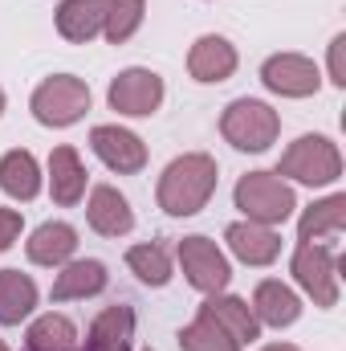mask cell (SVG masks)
Returning a JSON list of instances; mask_svg holds the SVG:
<instances>
[{"instance_id":"obj_1","label":"cell","mask_w":346,"mask_h":351,"mask_svg":"<svg viewBox=\"0 0 346 351\" xmlns=\"http://www.w3.org/2000/svg\"><path fill=\"white\" fill-rule=\"evenodd\" d=\"M216 180H220V168H216V160H212L208 152H187V156H179V160H172V164L163 168V176H159V188H155L159 208H163L168 217H196V213L212 200Z\"/></svg>"},{"instance_id":"obj_2","label":"cell","mask_w":346,"mask_h":351,"mask_svg":"<svg viewBox=\"0 0 346 351\" xmlns=\"http://www.w3.org/2000/svg\"><path fill=\"white\" fill-rule=\"evenodd\" d=\"M232 200H237V208L245 213V221H257V225H269V229L285 225V221L293 217V208H297L293 184L281 180L277 172L241 176L237 188H232Z\"/></svg>"},{"instance_id":"obj_3","label":"cell","mask_w":346,"mask_h":351,"mask_svg":"<svg viewBox=\"0 0 346 351\" xmlns=\"http://www.w3.org/2000/svg\"><path fill=\"white\" fill-rule=\"evenodd\" d=\"M277 176L281 180H297V184H310V188H326L343 176V152L334 139L326 135H302L293 139L281 160H277Z\"/></svg>"},{"instance_id":"obj_4","label":"cell","mask_w":346,"mask_h":351,"mask_svg":"<svg viewBox=\"0 0 346 351\" xmlns=\"http://www.w3.org/2000/svg\"><path fill=\"white\" fill-rule=\"evenodd\" d=\"M220 135H224V143H232L237 152H269L273 143H277V135H281V114L269 106V102H261V98H237V102H228L224 106V114H220Z\"/></svg>"},{"instance_id":"obj_5","label":"cell","mask_w":346,"mask_h":351,"mask_svg":"<svg viewBox=\"0 0 346 351\" xmlns=\"http://www.w3.org/2000/svg\"><path fill=\"white\" fill-rule=\"evenodd\" d=\"M289 274L314 298V306H322V311L338 306V274H343V262H338V254L330 245H322V241H297V250L289 258Z\"/></svg>"},{"instance_id":"obj_6","label":"cell","mask_w":346,"mask_h":351,"mask_svg":"<svg viewBox=\"0 0 346 351\" xmlns=\"http://www.w3.org/2000/svg\"><path fill=\"white\" fill-rule=\"evenodd\" d=\"M29 110H33V119L41 127H53V131L74 127L90 110V86L82 78H74V74H53V78H45L33 90Z\"/></svg>"},{"instance_id":"obj_7","label":"cell","mask_w":346,"mask_h":351,"mask_svg":"<svg viewBox=\"0 0 346 351\" xmlns=\"http://www.w3.org/2000/svg\"><path fill=\"white\" fill-rule=\"evenodd\" d=\"M175 258H179V265H183L187 286H196L200 294H224V290H228L232 265H228L224 250H220L212 237H200V233L183 237V241L175 245Z\"/></svg>"},{"instance_id":"obj_8","label":"cell","mask_w":346,"mask_h":351,"mask_svg":"<svg viewBox=\"0 0 346 351\" xmlns=\"http://www.w3.org/2000/svg\"><path fill=\"white\" fill-rule=\"evenodd\" d=\"M106 102H110V110H118L127 119H147V114H155L163 106V78L155 70L131 66V70L110 78Z\"/></svg>"},{"instance_id":"obj_9","label":"cell","mask_w":346,"mask_h":351,"mask_svg":"<svg viewBox=\"0 0 346 351\" xmlns=\"http://www.w3.org/2000/svg\"><path fill=\"white\" fill-rule=\"evenodd\" d=\"M261 82H265V90H273L281 98H314L322 90V74L302 53H273L261 66Z\"/></svg>"},{"instance_id":"obj_10","label":"cell","mask_w":346,"mask_h":351,"mask_svg":"<svg viewBox=\"0 0 346 351\" xmlns=\"http://www.w3.org/2000/svg\"><path fill=\"white\" fill-rule=\"evenodd\" d=\"M90 147H94V156H98L110 172H118V176H135V172L147 168V143H143L135 131L118 127V123L94 127V131H90Z\"/></svg>"},{"instance_id":"obj_11","label":"cell","mask_w":346,"mask_h":351,"mask_svg":"<svg viewBox=\"0 0 346 351\" xmlns=\"http://www.w3.org/2000/svg\"><path fill=\"white\" fill-rule=\"evenodd\" d=\"M237 45L228 41V37H220V33H204V37H196V45L187 49V74L196 78V82H204V86H220V82H228L232 74H237Z\"/></svg>"},{"instance_id":"obj_12","label":"cell","mask_w":346,"mask_h":351,"mask_svg":"<svg viewBox=\"0 0 346 351\" xmlns=\"http://www.w3.org/2000/svg\"><path fill=\"white\" fill-rule=\"evenodd\" d=\"M224 241L232 250V258L245 265H273L281 258V233L257 225V221H232L224 229Z\"/></svg>"},{"instance_id":"obj_13","label":"cell","mask_w":346,"mask_h":351,"mask_svg":"<svg viewBox=\"0 0 346 351\" xmlns=\"http://www.w3.org/2000/svg\"><path fill=\"white\" fill-rule=\"evenodd\" d=\"M86 221L94 233L102 237H127L135 229V213H131V200L114 188V184H98L90 192V204H86Z\"/></svg>"},{"instance_id":"obj_14","label":"cell","mask_w":346,"mask_h":351,"mask_svg":"<svg viewBox=\"0 0 346 351\" xmlns=\"http://www.w3.org/2000/svg\"><path fill=\"white\" fill-rule=\"evenodd\" d=\"M25 254H29L33 265H49V269L74 262V254H78V229L66 225V221H45V225H37L29 233Z\"/></svg>"},{"instance_id":"obj_15","label":"cell","mask_w":346,"mask_h":351,"mask_svg":"<svg viewBox=\"0 0 346 351\" xmlns=\"http://www.w3.org/2000/svg\"><path fill=\"white\" fill-rule=\"evenodd\" d=\"M253 315H257L261 327H293L297 319H302V298L285 286V282H277V278H265L257 290H253Z\"/></svg>"},{"instance_id":"obj_16","label":"cell","mask_w":346,"mask_h":351,"mask_svg":"<svg viewBox=\"0 0 346 351\" xmlns=\"http://www.w3.org/2000/svg\"><path fill=\"white\" fill-rule=\"evenodd\" d=\"M135 348V311L131 306H106L86 331L82 351H131Z\"/></svg>"},{"instance_id":"obj_17","label":"cell","mask_w":346,"mask_h":351,"mask_svg":"<svg viewBox=\"0 0 346 351\" xmlns=\"http://www.w3.org/2000/svg\"><path fill=\"white\" fill-rule=\"evenodd\" d=\"M106 282H110V274H106V265L98 262V258L66 262V265H62V274L53 278V290H49V298H53V302L94 298V294H102V290H106Z\"/></svg>"},{"instance_id":"obj_18","label":"cell","mask_w":346,"mask_h":351,"mask_svg":"<svg viewBox=\"0 0 346 351\" xmlns=\"http://www.w3.org/2000/svg\"><path fill=\"white\" fill-rule=\"evenodd\" d=\"M49 196L62 208H74L86 196V168L70 143L53 147V156H49Z\"/></svg>"},{"instance_id":"obj_19","label":"cell","mask_w":346,"mask_h":351,"mask_svg":"<svg viewBox=\"0 0 346 351\" xmlns=\"http://www.w3.org/2000/svg\"><path fill=\"white\" fill-rule=\"evenodd\" d=\"M208 319H216L241 348H249L253 339H261V323L253 315V306L245 298H232V294H208V302L200 306Z\"/></svg>"},{"instance_id":"obj_20","label":"cell","mask_w":346,"mask_h":351,"mask_svg":"<svg viewBox=\"0 0 346 351\" xmlns=\"http://www.w3.org/2000/svg\"><path fill=\"white\" fill-rule=\"evenodd\" d=\"M106 4L110 0H62L57 4V33L66 37V41H74V45H86L94 41L98 33H102V25H106Z\"/></svg>"},{"instance_id":"obj_21","label":"cell","mask_w":346,"mask_h":351,"mask_svg":"<svg viewBox=\"0 0 346 351\" xmlns=\"http://www.w3.org/2000/svg\"><path fill=\"white\" fill-rule=\"evenodd\" d=\"M37 282L21 269H0V327H21L37 311Z\"/></svg>"},{"instance_id":"obj_22","label":"cell","mask_w":346,"mask_h":351,"mask_svg":"<svg viewBox=\"0 0 346 351\" xmlns=\"http://www.w3.org/2000/svg\"><path fill=\"white\" fill-rule=\"evenodd\" d=\"M0 192L12 196V200H37V192H41V168H37L33 152H25V147L4 152V160H0Z\"/></svg>"},{"instance_id":"obj_23","label":"cell","mask_w":346,"mask_h":351,"mask_svg":"<svg viewBox=\"0 0 346 351\" xmlns=\"http://www.w3.org/2000/svg\"><path fill=\"white\" fill-rule=\"evenodd\" d=\"M346 229V196L334 192L318 204H310L297 221V241H322V237H343Z\"/></svg>"},{"instance_id":"obj_24","label":"cell","mask_w":346,"mask_h":351,"mask_svg":"<svg viewBox=\"0 0 346 351\" xmlns=\"http://www.w3.org/2000/svg\"><path fill=\"white\" fill-rule=\"evenodd\" d=\"M25 351H78V327L66 315L49 311V315H41V319L29 323Z\"/></svg>"},{"instance_id":"obj_25","label":"cell","mask_w":346,"mask_h":351,"mask_svg":"<svg viewBox=\"0 0 346 351\" xmlns=\"http://www.w3.org/2000/svg\"><path fill=\"white\" fill-rule=\"evenodd\" d=\"M127 265L143 286H168L172 282V254L159 241H143L127 250Z\"/></svg>"},{"instance_id":"obj_26","label":"cell","mask_w":346,"mask_h":351,"mask_svg":"<svg viewBox=\"0 0 346 351\" xmlns=\"http://www.w3.org/2000/svg\"><path fill=\"white\" fill-rule=\"evenodd\" d=\"M179 348L183 351H241V343L216 323V319H208L204 311L179 331Z\"/></svg>"},{"instance_id":"obj_27","label":"cell","mask_w":346,"mask_h":351,"mask_svg":"<svg viewBox=\"0 0 346 351\" xmlns=\"http://www.w3.org/2000/svg\"><path fill=\"white\" fill-rule=\"evenodd\" d=\"M143 16H147V0H110V4H106L102 37H106L110 45H122V41H131V37L139 33Z\"/></svg>"},{"instance_id":"obj_28","label":"cell","mask_w":346,"mask_h":351,"mask_svg":"<svg viewBox=\"0 0 346 351\" xmlns=\"http://www.w3.org/2000/svg\"><path fill=\"white\" fill-rule=\"evenodd\" d=\"M326 66H330V82L343 90L346 86V33H338V37L330 41V58H326Z\"/></svg>"},{"instance_id":"obj_29","label":"cell","mask_w":346,"mask_h":351,"mask_svg":"<svg viewBox=\"0 0 346 351\" xmlns=\"http://www.w3.org/2000/svg\"><path fill=\"white\" fill-rule=\"evenodd\" d=\"M21 229H25V217L16 208H0V254L12 250V241L21 237Z\"/></svg>"},{"instance_id":"obj_30","label":"cell","mask_w":346,"mask_h":351,"mask_svg":"<svg viewBox=\"0 0 346 351\" xmlns=\"http://www.w3.org/2000/svg\"><path fill=\"white\" fill-rule=\"evenodd\" d=\"M261 351H302V348H293V343H269V348H261Z\"/></svg>"},{"instance_id":"obj_31","label":"cell","mask_w":346,"mask_h":351,"mask_svg":"<svg viewBox=\"0 0 346 351\" xmlns=\"http://www.w3.org/2000/svg\"><path fill=\"white\" fill-rule=\"evenodd\" d=\"M0 114H4V90H0Z\"/></svg>"},{"instance_id":"obj_32","label":"cell","mask_w":346,"mask_h":351,"mask_svg":"<svg viewBox=\"0 0 346 351\" xmlns=\"http://www.w3.org/2000/svg\"><path fill=\"white\" fill-rule=\"evenodd\" d=\"M0 351H12V348H8V343H4V339H0Z\"/></svg>"}]
</instances>
